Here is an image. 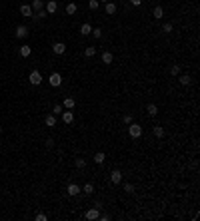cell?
<instances>
[{
    "label": "cell",
    "instance_id": "cell-1",
    "mask_svg": "<svg viewBox=\"0 0 200 221\" xmlns=\"http://www.w3.org/2000/svg\"><path fill=\"white\" fill-rule=\"evenodd\" d=\"M128 133H130V138H140L142 136V128H140L138 123H130V126H128Z\"/></svg>",
    "mask_w": 200,
    "mask_h": 221
},
{
    "label": "cell",
    "instance_id": "cell-2",
    "mask_svg": "<svg viewBox=\"0 0 200 221\" xmlns=\"http://www.w3.org/2000/svg\"><path fill=\"white\" fill-rule=\"evenodd\" d=\"M28 80H30V84H32V86H38V84L42 82V74L38 72V70H32L30 76H28Z\"/></svg>",
    "mask_w": 200,
    "mask_h": 221
},
{
    "label": "cell",
    "instance_id": "cell-3",
    "mask_svg": "<svg viewBox=\"0 0 200 221\" xmlns=\"http://www.w3.org/2000/svg\"><path fill=\"white\" fill-rule=\"evenodd\" d=\"M52 52L58 54V56H62V54L66 52V44H64V42H54V44H52Z\"/></svg>",
    "mask_w": 200,
    "mask_h": 221
},
{
    "label": "cell",
    "instance_id": "cell-4",
    "mask_svg": "<svg viewBox=\"0 0 200 221\" xmlns=\"http://www.w3.org/2000/svg\"><path fill=\"white\" fill-rule=\"evenodd\" d=\"M48 82H50V86H54V88H56V86H60L62 84V76L58 72H52L50 74V78H48Z\"/></svg>",
    "mask_w": 200,
    "mask_h": 221
},
{
    "label": "cell",
    "instance_id": "cell-5",
    "mask_svg": "<svg viewBox=\"0 0 200 221\" xmlns=\"http://www.w3.org/2000/svg\"><path fill=\"white\" fill-rule=\"evenodd\" d=\"M110 181L116 183V185H118V183H122V171L120 169H112L110 171Z\"/></svg>",
    "mask_w": 200,
    "mask_h": 221
},
{
    "label": "cell",
    "instance_id": "cell-6",
    "mask_svg": "<svg viewBox=\"0 0 200 221\" xmlns=\"http://www.w3.org/2000/svg\"><path fill=\"white\" fill-rule=\"evenodd\" d=\"M16 38H26V36H28V28H26L24 24H20V26H16Z\"/></svg>",
    "mask_w": 200,
    "mask_h": 221
},
{
    "label": "cell",
    "instance_id": "cell-7",
    "mask_svg": "<svg viewBox=\"0 0 200 221\" xmlns=\"http://www.w3.org/2000/svg\"><path fill=\"white\" fill-rule=\"evenodd\" d=\"M80 191H82V187H80L78 183H70V185H68V189H66L68 195H78Z\"/></svg>",
    "mask_w": 200,
    "mask_h": 221
},
{
    "label": "cell",
    "instance_id": "cell-8",
    "mask_svg": "<svg viewBox=\"0 0 200 221\" xmlns=\"http://www.w3.org/2000/svg\"><path fill=\"white\" fill-rule=\"evenodd\" d=\"M98 215H100V209H98V207H92V209H88V211H86V219L94 221V219H98Z\"/></svg>",
    "mask_w": 200,
    "mask_h": 221
},
{
    "label": "cell",
    "instance_id": "cell-9",
    "mask_svg": "<svg viewBox=\"0 0 200 221\" xmlns=\"http://www.w3.org/2000/svg\"><path fill=\"white\" fill-rule=\"evenodd\" d=\"M20 14L22 16H34V10H32L30 4H22V6H20Z\"/></svg>",
    "mask_w": 200,
    "mask_h": 221
},
{
    "label": "cell",
    "instance_id": "cell-10",
    "mask_svg": "<svg viewBox=\"0 0 200 221\" xmlns=\"http://www.w3.org/2000/svg\"><path fill=\"white\" fill-rule=\"evenodd\" d=\"M46 12L48 14H54V12H56V10H58V4H56V0H50V2H46Z\"/></svg>",
    "mask_w": 200,
    "mask_h": 221
},
{
    "label": "cell",
    "instance_id": "cell-11",
    "mask_svg": "<svg viewBox=\"0 0 200 221\" xmlns=\"http://www.w3.org/2000/svg\"><path fill=\"white\" fill-rule=\"evenodd\" d=\"M30 6H32V10H34V12H38V10H44V0H32Z\"/></svg>",
    "mask_w": 200,
    "mask_h": 221
},
{
    "label": "cell",
    "instance_id": "cell-12",
    "mask_svg": "<svg viewBox=\"0 0 200 221\" xmlns=\"http://www.w3.org/2000/svg\"><path fill=\"white\" fill-rule=\"evenodd\" d=\"M116 8H118V6H116L114 2H106V4H104V10H106V14H108V16L116 14Z\"/></svg>",
    "mask_w": 200,
    "mask_h": 221
},
{
    "label": "cell",
    "instance_id": "cell-13",
    "mask_svg": "<svg viewBox=\"0 0 200 221\" xmlns=\"http://www.w3.org/2000/svg\"><path fill=\"white\" fill-rule=\"evenodd\" d=\"M90 32H92V24L84 22L82 26H80V34H82V36H90Z\"/></svg>",
    "mask_w": 200,
    "mask_h": 221
},
{
    "label": "cell",
    "instance_id": "cell-14",
    "mask_svg": "<svg viewBox=\"0 0 200 221\" xmlns=\"http://www.w3.org/2000/svg\"><path fill=\"white\" fill-rule=\"evenodd\" d=\"M60 116H62V122L64 123H72L74 122V114H72V112H62Z\"/></svg>",
    "mask_w": 200,
    "mask_h": 221
},
{
    "label": "cell",
    "instance_id": "cell-15",
    "mask_svg": "<svg viewBox=\"0 0 200 221\" xmlns=\"http://www.w3.org/2000/svg\"><path fill=\"white\" fill-rule=\"evenodd\" d=\"M44 123H46L48 128H54V126H56V116H54V114H48V116L44 118Z\"/></svg>",
    "mask_w": 200,
    "mask_h": 221
},
{
    "label": "cell",
    "instance_id": "cell-16",
    "mask_svg": "<svg viewBox=\"0 0 200 221\" xmlns=\"http://www.w3.org/2000/svg\"><path fill=\"white\" fill-rule=\"evenodd\" d=\"M146 114H148L150 118H154L156 114H158V108H156V104H148V106H146Z\"/></svg>",
    "mask_w": 200,
    "mask_h": 221
},
{
    "label": "cell",
    "instance_id": "cell-17",
    "mask_svg": "<svg viewBox=\"0 0 200 221\" xmlns=\"http://www.w3.org/2000/svg\"><path fill=\"white\" fill-rule=\"evenodd\" d=\"M178 82H180L182 86H190V84H192V78L188 76V74H182V76L178 78Z\"/></svg>",
    "mask_w": 200,
    "mask_h": 221
},
{
    "label": "cell",
    "instance_id": "cell-18",
    "mask_svg": "<svg viewBox=\"0 0 200 221\" xmlns=\"http://www.w3.org/2000/svg\"><path fill=\"white\" fill-rule=\"evenodd\" d=\"M76 10H78V6H76L74 2H68V4H66V14H68V16L76 14Z\"/></svg>",
    "mask_w": 200,
    "mask_h": 221
},
{
    "label": "cell",
    "instance_id": "cell-19",
    "mask_svg": "<svg viewBox=\"0 0 200 221\" xmlns=\"http://www.w3.org/2000/svg\"><path fill=\"white\" fill-rule=\"evenodd\" d=\"M18 52H20V56H22V58H28L30 54H32V48H30V46H20Z\"/></svg>",
    "mask_w": 200,
    "mask_h": 221
},
{
    "label": "cell",
    "instance_id": "cell-20",
    "mask_svg": "<svg viewBox=\"0 0 200 221\" xmlns=\"http://www.w3.org/2000/svg\"><path fill=\"white\" fill-rule=\"evenodd\" d=\"M92 159H94V163H98V165H100V163H104L106 155H104V152H98V153H94V158H92Z\"/></svg>",
    "mask_w": 200,
    "mask_h": 221
},
{
    "label": "cell",
    "instance_id": "cell-21",
    "mask_svg": "<svg viewBox=\"0 0 200 221\" xmlns=\"http://www.w3.org/2000/svg\"><path fill=\"white\" fill-rule=\"evenodd\" d=\"M112 60H114V56H112V54L110 52H102V62H104V64H112Z\"/></svg>",
    "mask_w": 200,
    "mask_h": 221
},
{
    "label": "cell",
    "instance_id": "cell-22",
    "mask_svg": "<svg viewBox=\"0 0 200 221\" xmlns=\"http://www.w3.org/2000/svg\"><path fill=\"white\" fill-rule=\"evenodd\" d=\"M152 133H154V136L158 138V139H160V138H164V128H160V126H154V128H152Z\"/></svg>",
    "mask_w": 200,
    "mask_h": 221
},
{
    "label": "cell",
    "instance_id": "cell-23",
    "mask_svg": "<svg viewBox=\"0 0 200 221\" xmlns=\"http://www.w3.org/2000/svg\"><path fill=\"white\" fill-rule=\"evenodd\" d=\"M152 14H154L156 20H160L162 16H164V8H162V6H154V12H152Z\"/></svg>",
    "mask_w": 200,
    "mask_h": 221
},
{
    "label": "cell",
    "instance_id": "cell-24",
    "mask_svg": "<svg viewBox=\"0 0 200 221\" xmlns=\"http://www.w3.org/2000/svg\"><path fill=\"white\" fill-rule=\"evenodd\" d=\"M74 163H76L78 169H84V168H86V159H84V158H76V159H74Z\"/></svg>",
    "mask_w": 200,
    "mask_h": 221
},
{
    "label": "cell",
    "instance_id": "cell-25",
    "mask_svg": "<svg viewBox=\"0 0 200 221\" xmlns=\"http://www.w3.org/2000/svg\"><path fill=\"white\" fill-rule=\"evenodd\" d=\"M46 16H48L46 10H38V12H34V16H32V18H34V20H40V18H46Z\"/></svg>",
    "mask_w": 200,
    "mask_h": 221
},
{
    "label": "cell",
    "instance_id": "cell-26",
    "mask_svg": "<svg viewBox=\"0 0 200 221\" xmlns=\"http://www.w3.org/2000/svg\"><path fill=\"white\" fill-rule=\"evenodd\" d=\"M74 106H76V102H74V98H66V100H64V108H68V110H72Z\"/></svg>",
    "mask_w": 200,
    "mask_h": 221
},
{
    "label": "cell",
    "instance_id": "cell-27",
    "mask_svg": "<svg viewBox=\"0 0 200 221\" xmlns=\"http://www.w3.org/2000/svg\"><path fill=\"white\" fill-rule=\"evenodd\" d=\"M82 191L88 193V195H92V193H94V185H92V183H86V185L82 187Z\"/></svg>",
    "mask_w": 200,
    "mask_h": 221
},
{
    "label": "cell",
    "instance_id": "cell-28",
    "mask_svg": "<svg viewBox=\"0 0 200 221\" xmlns=\"http://www.w3.org/2000/svg\"><path fill=\"white\" fill-rule=\"evenodd\" d=\"M94 54H96V48L94 46H90V48H86V50H84V56L86 58H92Z\"/></svg>",
    "mask_w": 200,
    "mask_h": 221
},
{
    "label": "cell",
    "instance_id": "cell-29",
    "mask_svg": "<svg viewBox=\"0 0 200 221\" xmlns=\"http://www.w3.org/2000/svg\"><path fill=\"white\" fill-rule=\"evenodd\" d=\"M88 8L90 10H98L100 8V2H98V0H88Z\"/></svg>",
    "mask_w": 200,
    "mask_h": 221
},
{
    "label": "cell",
    "instance_id": "cell-30",
    "mask_svg": "<svg viewBox=\"0 0 200 221\" xmlns=\"http://www.w3.org/2000/svg\"><path fill=\"white\" fill-rule=\"evenodd\" d=\"M170 74H172V76H180V66H178V64H172Z\"/></svg>",
    "mask_w": 200,
    "mask_h": 221
},
{
    "label": "cell",
    "instance_id": "cell-31",
    "mask_svg": "<svg viewBox=\"0 0 200 221\" xmlns=\"http://www.w3.org/2000/svg\"><path fill=\"white\" fill-rule=\"evenodd\" d=\"M162 32L170 34V32H172V22H164V24H162Z\"/></svg>",
    "mask_w": 200,
    "mask_h": 221
},
{
    "label": "cell",
    "instance_id": "cell-32",
    "mask_svg": "<svg viewBox=\"0 0 200 221\" xmlns=\"http://www.w3.org/2000/svg\"><path fill=\"white\" fill-rule=\"evenodd\" d=\"M52 114H54V116H60V114H62V106H60V104H56V106L52 108Z\"/></svg>",
    "mask_w": 200,
    "mask_h": 221
},
{
    "label": "cell",
    "instance_id": "cell-33",
    "mask_svg": "<svg viewBox=\"0 0 200 221\" xmlns=\"http://www.w3.org/2000/svg\"><path fill=\"white\" fill-rule=\"evenodd\" d=\"M90 34H92L94 38H102V30H100V28H92V32H90Z\"/></svg>",
    "mask_w": 200,
    "mask_h": 221
},
{
    "label": "cell",
    "instance_id": "cell-34",
    "mask_svg": "<svg viewBox=\"0 0 200 221\" xmlns=\"http://www.w3.org/2000/svg\"><path fill=\"white\" fill-rule=\"evenodd\" d=\"M122 122H124V126H130V123H132V116H130V114H126V116L122 118Z\"/></svg>",
    "mask_w": 200,
    "mask_h": 221
},
{
    "label": "cell",
    "instance_id": "cell-35",
    "mask_svg": "<svg viewBox=\"0 0 200 221\" xmlns=\"http://www.w3.org/2000/svg\"><path fill=\"white\" fill-rule=\"evenodd\" d=\"M124 191H126V193H134V185H132V183H124Z\"/></svg>",
    "mask_w": 200,
    "mask_h": 221
},
{
    "label": "cell",
    "instance_id": "cell-36",
    "mask_svg": "<svg viewBox=\"0 0 200 221\" xmlns=\"http://www.w3.org/2000/svg\"><path fill=\"white\" fill-rule=\"evenodd\" d=\"M48 217H46V213H38L36 215V221H46Z\"/></svg>",
    "mask_w": 200,
    "mask_h": 221
},
{
    "label": "cell",
    "instance_id": "cell-37",
    "mask_svg": "<svg viewBox=\"0 0 200 221\" xmlns=\"http://www.w3.org/2000/svg\"><path fill=\"white\" fill-rule=\"evenodd\" d=\"M44 143H46V148H52V145H54V139H52V138H48Z\"/></svg>",
    "mask_w": 200,
    "mask_h": 221
},
{
    "label": "cell",
    "instance_id": "cell-38",
    "mask_svg": "<svg viewBox=\"0 0 200 221\" xmlns=\"http://www.w3.org/2000/svg\"><path fill=\"white\" fill-rule=\"evenodd\" d=\"M130 4H132V6H140V4H142V0H130Z\"/></svg>",
    "mask_w": 200,
    "mask_h": 221
},
{
    "label": "cell",
    "instance_id": "cell-39",
    "mask_svg": "<svg viewBox=\"0 0 200 221\" xmlns=\"http://www.w3.org/2000/svg\"><path fill=\"white\" fill-rule=\"evenodd\" d=\"M98 2H104L106 4V2H110V0H98Z\"/></svg>",
    "mask_w": 200,
    "mask_h": 221
},
{
    "label": "cell",
    "instance_id": "cell-40",
    "mask_svg": "<svg viewBox=\"0 0 200 221\" xmlns=\"http://www.w3.org/2000/svg\"><path fill=\"white\" fill-rule=\"evenodd\" d=\"M0 133H2V128H0Z\"/></svg>",
    "mask_w": 200,
    "mask_h": 221
},
{
    "label": "cell",
    "instance_id": "cell-41",
    "mask_svg": "<svg viewBox=\"0 0 200 221\" xmlns=\"http://www.w3.org/2000/svg\"><path fill=\"white\" fill-rule=\"evenodd\" d=\"M0 60H2V56H0Z\"/></svg>",
    "mask_w": 200,
    "mask_h": 221
}]
</instances>
